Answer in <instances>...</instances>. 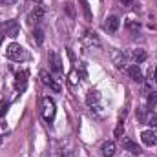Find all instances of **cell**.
<instances>
[{"label": "cell", "instance_id": "11", "mask_svg": "<svg viewBox=\"0 0 157 157\" xmlns=\"http://www.w3.org/2000/svg\"><path fill=\"white\" fill-rule=\"evenodd\" d=\"M82 42L86 44V46H101V40H99V37L93 33V31H86L84 33V37H82Z\"/></svg>", "mask_w": 157, "mask_h": 157}, {"label": "cell", "instance_id": "31", "mask_svg": "<svg viewBox=\"0 0 157 157\" xmlns=\"http://www.w3.org/2000/svg\"><path fill=\"white\" fill-rule=\"evenodd\" d=\"M0 144H2V135H0Z\"/></svg>", "mask_w": 157, "mask_h": 157}, {"label": "cell", "instance_id": "9", "mask_svg": "<svg viewBox=\"0 0 157 157\" xmlns=\"http://www.w3.org/2000/svg\"><path fill=\"white\" fill-rule=\"evenodd\" d=\"M42 17H44V7L42 6H35V9L29 13V17H28V22L29 24H37L39 20H42Z\"/></svg>", "mask_w": 157, "mask_h": 157}, {"label": "cell", "instance_id": "15", "mask_svg": "<svg viewBox=\"0 0 157 157\" xmlns=\"http://www.w3.org/2000/svg\"><path fill=\"white\" fill-rule=\"evenodd\" d=\"M128 75H130L132 80H135V82H143V73H141V68L137 64H133V66L128 68Z\"/></svg>", "mask_w": 157, "mask_h": 157}, {"label": "cell", "instance_id": "17", "mask_svg": "<svg viewBox=\"0 0 157 157\" xmlns=\"http://www.w3.org/2000/svg\"><path fill=\"white\" fill-rule=\"evenodd\" d=\"M126 29H130V31H139L141 29V24L137 22V20H133V18H126Z\"/></svg>", "mask_w": 157, "mask_h": 157}, {"label": "cell", "instance_id": "8", "mask_svg": "<svg viewBox=\"0 0 157 157\" xmlns=\"http://www.w3.org/2000/svg\"><path fill=\"white\" fill-rule=\"evenodd\" d=\"M112 59H113V64H115L117 68H124V66H126V59H128V55H126L124 51L113 49V51H112Z\"/></svg>", "mask_w": 157, "mask_h": 157}, {"label": "cell", "instance_id": "22", "mask_svg": "<svg viewBox=\"0 0 157 157\" xmlns=\"http://www.w3.org/2000/svg\"><path fill=\"white\" fill-rule=\"evenodd\" d=\"M122 133H124V124H122V122H119V126L115 128V132H113V135H115V137H121Z\"/></svg>", "mask_w": 157, "mask_h": 157}, {"label": "cell", "instance_id": "20", "mask_svg": "<svg viewBox=\"0 0 157 157\" xmlns=\"http://www.w3.org/2000/svg\"><path fill=\"white\" fill-rule=\"evenodd\" d=\"M80 6H82V11H84L86 18L90 20L91 18V11H90V6H88V0H80Z\"/></svg>", "mask_w": 157, "mask_h": 157}, {"label": "cell", "instance_id": "6", "mask_svg": "<svg viewBox=\"0 0 157 157\" xmlns=\"http://www.w3.org/2000/svg\"><path fill=\"white\" fill-rule=\"evenodd\" d=\"M99 102H101V93H99L97 90H90V91H88V97H86V104L91 108V112L97 110V108H101Z\"/></svg>", "mask_w": 157, "mask_h": 157}, {"label": "cell", "instance_id": "29", "mask_svg": "<svg viewBox=\"0 0 157 157\" xmlns=\"http://www.w3.org/2000/svg\"><path fill=\"white\" fill-rule=\"evenodd\" d=\"M154 77H155V82H157V68H155V71H154Z\"/></svg>", "mask_w": 157, "mask_h": 157}, {"label": "cell", "instance_id": "28", "mask_svg": "<svg viewBox=\"0 0 157 157\" xmlns=\"http://www.w3.org/2000/svg\"><path fill=\"white\" fill-rule=\"evenodd\" d=\"M62 157H73V154H71V152H70V150H66V152H64V154H62Z\"/></svg>", "mask_w": 157, "mask_h": 157}, {"label": "cell", "instance_id": "7", "mask_svg": "<svg viewBox=\"0 0 157 157\" xmlns=\"http://www.w3.org/2000/svg\"><path fill=\"white\" fill-rule=\"evenodd\" d=\"M28 77H29V73L24 70V71H18L17 75H15V90L17 91H24L26 90V86H28Z\"/></svg>", "mask_w": 157, "mask_h": 157}, {"label": "cell", "instance_id": "32", "mask_svg": "<svg viewBox=\"0 0 157 157\" xmlns=\"http://www.w3.org/2000/svg\"><path fill=\"white\" fill-rule=\"evenodd\" d=\"M155 6H157V0H155Z\"/></svg>", "mask_w": 157, "mask_h": 157}, {"label": "cell", "instance_id": "19", "mask_svg": "<svg viewBox=\"0 0 157 157\" xmlns=\"http://www.w3.org/2000/svg\"><path fill=\"white\" fill-rule=\"evenodd\" d=\"M7 110H9V102H7L6 99H2V101H0V117H6Z\"/></svg>", "mask_w": 157, "mask_h": 157}, {"label": "cell", "instance_id": "30", "mask_svg": "<svg viewBox=\"0 0 157 157\" xmlns=\"http://www.w3.org/2000/svg\"><path fill=\"white\" fill-rule=\"evenodd\" d=\"M2 40H4V35H0V46H2Z\"/></svg>", "mask_w": 157, "mask_h": 157}, {"label": "cell", "instance_id": "26", "mask_svg": "<svg viewBox=\"0 0 157 157\" xmlns=\"http://www.w3.org/2000/svg\"><path fill=\"white\" fill-rule=\"evenodd\" d=\"M70 80H71L73 84H77V71H71V75H70Z\"/></svg>", "mask_w": 157, "mask_h": 157}, {"label": "cell", "instance_id": "14", "mask_svg": "<svg viewBox=\"0 0 157 157\" xmlns=\"http://www.w3.org/2000/svg\"><path fill=\"white\" fill-rule=\"evenodd\" d=\"M101 155L102 157H113L115 155V143H112V141L104 143L102 148H101Z\"/></svg>", "mask_w": 157, "mask_h": 157}, {"label": "cell", "instance_id": "23", "mask_svg": "<svg viewBox=\"0 0 157 157\" xmlns=\"http://www.w3.org/2000/svg\"><path fill=\"white\" fill-rule=\"evenodd\" d=\"M155 102H157V93L152 91V95L148 97V104H150V106H155Z\"/></svg>", "mask_w": 157, "mask_h": 157}, {"label": "cell", "instance_id": "21", "mask_svg": "<svg viewBox=\"0 0 157 157\" xmlns=\"http://www.w3.org/2000/svg\"><path fill=\"white\" fill-rule=\"evenodd\" d=\"M146 124H150V126H154V128H157V115L152 112L148 117H146Z\"/></svg>", "mask_w": 157, "mask_h": 157}, {"label": "cell", "instance_id": "2", "mask_svg": "<svg viewBox=\"0 0 157 157\" xmlns=\"http://www.w3.org/2000/svg\"><path fill=\"white\" fill-rule=\"evenodd\" d=\"M40 113L42 117L46 119L48 122H53L55 113H57V108H55V101L51 97H44L42 102H40Z\"/></svg>", "mask_w": 157, "mask_h": 157}, {"label": "cell", "instance_id": "5", "mask_svg": "<svg viewBox=\"0 0 157 157\" xmlns=\"http://www.w3.org/2000/svg\"><path fill=\"white\" fill-rule=\"evenodd\" d=\"M39 77H40V82H42L44 86H49L53 91H60V84H59V82H55V78L51 77L46 70H42V71H40Z\"/></svg>", "mask_w": 157, "mask_h": 157}, {"label": "cell", "instance_id": "18", "mask_svg": "<svg viewBox=\"0 0 157 157\" xmlns=\"http://www.w3.org/2000/svg\"><path fill=\"white\" fill-rule=\"evenodd\" d=\"M33 40L37 42V44H44V31L40 29V28H35V31H33Z\"/></svg>", "mask_w": 157, "mask_h": 157}, {"label": "cell", "instance_id": "13", "mask_svg": "<svg viewBox=\"0 0 157 157\" xmlns=\"http://www.w3.org/2000/svg\"><path fill=\"white\" fill-rule=\"evenodd\" d=\"M121 139H122V137H121ZM122 148H126V150H128V152H132L133 155H139V154H141V148H139L132 139H126V137L122 139Z\"/></svg>", "mask_w": 157, "mask_h": 157}, {"label": "cell", "instance_id": "24", "mask_svg": "<svg viewBox=\"0 0 157 157\" xmlns=\"http://www.w3.org/2000/svg\"><path fill=\"white\" fill-rule=\"evenodd\" d=\"M124 7H130V6H133V0H119Z\"/></svg>", "mask_w": 157, "mask_h": 157}, {"label": "cell", "instance_id": "25", "mask_svg": "<svg viewBox=\"0 0 157 157\" xmlns=\"http://www.w3.org/2000/svg\"><path fill=\"white\" fill-rule=\"evenodd\" d=\"M17 0H0V6H11V4H15Z\"/></svg>", "mask_w": 157, "mask_h": 157}, {"label": "cell", "instance_id": "27", "mask_svg": "<svg viewBox=\"0 0 157 157\" xmlns=\"http://www.w3.org/2000/svg\"><path fill=\"white\" fill-rule=\"evenodd\" d=\"M66 9H68V13H70L71 17H75V11H73V7H71V4H66Z\"/></svg>", "mask_w": 157, "mask_h": 157}, {"label": "cell", "instance_id": "10", "mask_svg": "<svg viewBox=\"0 0 157 157\" xmlns=\"http://www.w3.org/2000/svg\"><path fill=\"white\" fill-rule=\"evenodd\" d=\"M141 141H143V144H146V146H155L157 144V135L154 132H143L141 133Z\"/></svg>", "mask_w": 157, "mask_h": 157}, {"label": "cell", "instance_id": "12", "mask_svg": "<svg viewBox=\"0 0 157 157\" xmlns=\"http://www.w3.org/2000/svg\"><path fill=\"white\" fill-rule=\"evenodd\" d=\"M119 24H121V20H119L117 17H108L106 22H104V29L110 31V33H115L119 29Z\"/></svg>", "mask_w": 157, "mask_h": 157}, {"label": "cell", "instance_id": "16", "mask_svg": "<svg viewBox=\"0 0 157 157\" xmlns=\"http://www.w3.org/2000/svg\"><path fill=\"white\" fill-rule=\"evenodd\" d=\"M130 57L139 64V62H144V60H146V51H144V49H133V51L130 53Z\"/></svg>", "mask_w": 157, "mask_h": 157}, {"label": "cell", "instance_id": "4", "mask_svg": "<svg viewBox=\"0 0 157 157\" xmlns=\"http://www.w3.org/2000/svg\"><path fill=\"white\" fill-rule=\"evenodd\" d=\"M48 59H49V68H51V71L57 73V75H60L64 70H62V60H60L59 53H57V51H51Z\"/></svg>", "mask_w": 157, "mask_h": 157}, {"label": "cell", "instance_id": "3", "mask_svg": "<svg viewBox=\"0 0 157 157\" xmlns=\"http://www.w3.org/2000/svg\"><path fill=\"white\" fill-rule=\"evenodd\" d=\"M0 28H2V31H4L7 37H11V39L18 37V33H20V26H18L17 20H4Z\"/></svg>", "mask_w": 157, "mask_h": 157}, {"label": "cell", "instance_id": "1", "mask_svg": "<svg viewBox=\"0 0 157 157\" xmlns=\"http://www.w3.org/2000/svg\"><path fill=\"white\" fill-rule=\"evenodd\" d=\"M6 57L9 59V60H15V62H20V60H26L29 55H28V51L20 46V44H9L7 48H6Z\"/></svg>", "mask_w": 157, "mask_h": 157}]
</instances>
